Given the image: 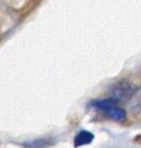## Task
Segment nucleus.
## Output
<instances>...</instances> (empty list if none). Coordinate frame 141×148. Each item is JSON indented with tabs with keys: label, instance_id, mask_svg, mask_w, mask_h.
Listing matches in <instances>:
<instances>
[{
	"label": "nucleus",
	"instance_id": "f257e3e1",
	"mask_svg": "<svg viewBox=\"0 0 141 148\" xmlns=\"http://www.w3.org/2000/svg\"><path fill=\"white\" fill-rule=\"evenodd\" d=\"M91 106L101 112L105 113L107 116L117 121H123L126 119V111L119 105V102L111 99H101L91 102Z\"/></svg>",
	"mask_w": 141,
	"mask_h": 148
},
{
	"label": "nucleus",
	"instance_id": "f03ea898",
	"mask_svg": "<svg viewBox=\"0 0 141 148\" xmlns=\"http://www.w3.org/2000/svg\"><path fill=\"white\" fill-rule=\"evenodd\" d=\"M132 84L127 80H122L118 82L113 88H111V95L109 98L120 102L122 100H128L133 92Z\"/></svg>",
	"mask_w": 141,
	"mask_h": 148
},
{
	"label": "nucleus",
	"instance_id": "7ed1b4c3",
	"mask_svg": "<svg viewBox=\"0 0 141 148\" xmlns=\"http://www.w3.org/2000/svg\"><path fill=\"white\" fill-rule=\"evenodd\" d=\"M128 109L134 116L141 114V86L133 90L128 100Z\"/></svg>",
	"mask_w": 141,
	"mask_h": 148
},
{
	"label": "nucleus",
	"instance_id": "20e7f679",
	"mask_svg": "<svg viewBox=\"0 0 141 148\" xmlns=\"http://www.w3.org/2000/svg\"><path fill=\"white\" fill-rule=\"evenodd\" d=\"M93 138L94 136L92 133H90L88 131H81L75 138V146L79 147V146L87 145L93 141Z\"/></svg>",
	"mask_w": 141,
	"mask_h": 148
},
{
	"label": "nucleus",
	"instance_id": "39448f33",
	"mask_svg": "<svg viewBox=\"0 0 141 148\" xmlns=\"http://www.w3.org/2000/svg\"><path fill=\"white\" fill-rule=\"evenodd\" d=\"M47 141L45 140H38V141L32 142V143H29V145L26 144L27 148H41V147H45Z\"/></svg>",
	"mask_w": 141,
	"mask_h": 148
}]
</instances>
